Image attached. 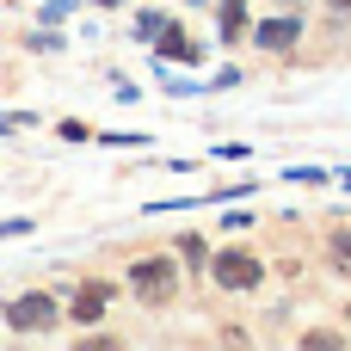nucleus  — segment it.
Here are the masks:
<instances>
[{
  "instance_id": "1",
  "label": "nucleus",
  "mask_w": 351,
  "mask_h": 351,
  "mask_svg": "<svg viewBox=\"0 0 351 351\" xmlns=\"http://www.w3.org/2000/svg\"><path fill=\"white\" fill-rule=\"evenodd\" d=\"M130 284H136L142 302H167V296H173V265H167V259H142V265L130 271Z\"/></svg>"
},
{
  "instance_id": "2",
  "label": "nucleus",
  "mask_w": 351,
  "mask_h": 351,
  "mask_svg": "<svg viewBox=\"0 0 351 351\" xmlns=\"http://www.w3.org/2000/svg\"><path fill=\"white\" fill-rule=\"evenodd\" d=\"M6 321H12L19 333H43V327H56V296H19V302L6 308Z\"/></svg>"
},
{
  "instance_id": "3",
  "label": "nucleus",
  "mask_w": 351,
  "mask_h": 351,
  "mask_svg": "<svg viewBox=\"0 0 351 351\" xmlns=\"http://www.w3.org/2000/svg\"><path fill=\"white\" fill-rule=\"evenodd\" d=\"M216 278H222L228 290H253V284H259V259L241 253V247H228V253L216 259Z\"/></svg>"
},
{
  "instance_id": "4",
  "label": "nucleus",
  "mask_w": 351,
  "mask_h": 351,
  "mask_svg": "<svg viewBox=\"0 0 351 351\" xmlns=\"http://www.w3.org/2000/svg\"><path fill=\"white\" fill-rule=\"evenodd\" d=\"M154 49H160V56H173V62H197V56H204V49H197V43H191V37H185L173 19H160V31H154Z\"/></svg>"
},
{
  "instance_id": "5",
  "label": "nucleus",
  "mask_w": 351,
  "mask_h": 351,
  "mask_svg": "<svg viewBox=\"0 0 351 351\" xmlns=\"http://www.w3.org/2000/svg\"><path fill=\"white\" fill-rule=\"evenodd\" d=\"M105 315V284H80L74 290V321H99Z\"/></svg>"
},
{
  "instance_id": "6",
  "label": "nucleus",
  "mask_w": 351,
  "mask_h": 351,
  "mask_svg": "<svg viewBox=\"0 0 351 351\" xmlns=\"http://www.w3.org/2000/svg\"><path fill=\"white\" fill-rule=\"evenodd\" d=\"M259 43H265V49H290V43H296V19H265V25H259Z\"/></svg>"
},
{
  "instance_id": "7",
  "label": "nucleus",
  "mask_w": 351,
  "mask_h": 351,
  "mask_svg": "<svg viewBox=\"0 0 351 351\" xmlns=\"http://www.w3.org/2000/svg\"><path fill=\"white\" fill-rule=\"evenodd\" d=\"M222 37H228V43L247 37V0H222Z\"/></svg>"
},
{
  "instance_id": "8",
  "label": "nucleus",
  "mask_w": 351,
  "mask_h": 351,
  "mask_svg": "<svg viewBox=\"0 0 351 351\" xmlns=\"http://www.w3.org/2000/svg\"><path fill=\"white\" fill-rule=\"evenodd\" d=\"M179 253H185V259H197V265H204V259H210V253H204V241H197V234H185V241H179Z\"/></svg>"
},
{
  "instance_id": "9",
  "label": "nucleus",
  "mask_w": 351,
  "mask_h": 351,
  "mask_svg": "<svg viewBox=\"0 0 351 351\" xmlns=\"http://www.w3.org/2000/svg\"><path fill=\"white\" fill-rule=\"evenodd\" d=\"M333 259H339V265L351 271V234H339V241H333Z\"/></svg>"
},
{
  "instance_id": "10",
  "label": "nucleus",
  "mask_w": 351,
  "mask_h": 351,
  "mask_svg": "<svg viewBox=\"0 0 351 351\" xmlns=\"http://www.w3.org/2000/svg\"><path fill=\"white\" fill-rule=\"evenodd\" d=\"M333 6H351V0H333Z\"/></svg>"
}]
</instances>
